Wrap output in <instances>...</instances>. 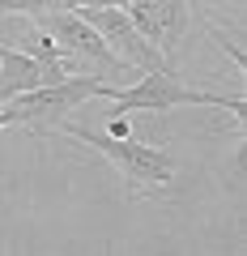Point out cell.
Instances as JSON below:
<instances>
[{
  "label": "cell",
  "mask_w": 247,
  "mask_h": 256,
  "mask_svg": "<svg viewBox=\"0 0 247 256\" xmlns=\"http://www.w3.org/2000/svg\"><path fill=\"white\" fill-rule=\"evenodd\" d=\"M107 132H111V137H128V116H124V111H115V120L107 124Z\"/></svg>",
  "instance_id": "10"
},
{
  "label": "cell",
  "mask_w": 247,
  "mask_h": 256,
  "mask_svg": "<svg viewBox=\"0 0 247 256\" xmlns=\"http://www.w3.org/2000/svg\"><path fill=\"white\" fill-rule=\"evenodd\" d=\"M132 26L141 30L149 47L162 52V60L175 56V38L188 30V0H128L124 4Z\"/></svg>",
  "instance_id": "6"
},
{
  "label": "cell",
  "mask_w": 247,
  "mask_h": 256,
  "mask_svg": "<svg viewBox=\"0 0 247 256\" xmlns=\"http://www.w3.org/2000/svg\"><path fill=\"white\" fill-rule=\"evenodd\" d=\"M90 98H107V82L90 73H68L64 82L38 86V90H26L17 98L4 102L13 128H30V132H55V128L68 120V111H77Z\"/></svg>",
  "instance_id": "3"
},
{
  "label": "cell",
  "mask_w": 247,
  "mask_h": 256,
  "mask_svg": "<svg viewBox=\"0 0 247 256\" xmlns=\"http://www.w3.org/2000/svg\"><path fill=\"white\" fill-rule=\"evenodd\" d=\"M107 98L115 102V111H171V107H226L243 120V98L239 94H218V90H196L188 86L175 68H145V77H137V86H107Z\"/></svg>",
  "instance_id": "2"
},
{
  "label": "cell",
  "mask_w": 247,
  "mask_h": 256,
  "mask_svg": "<svg viewBox=\"0 0 247 256\" xmlns=\"http://www.w3.org/2000/svg\"><path fill=\"white\" fill-rule=\"evenodd\" d=\"M64 9V0H0V13H30V18H43V13Z\"/></svg>",
  "instance_id": "7"
},
{
  "label": "cell",
  "mask_w": 247,
  "mask_h": 256,
  "mask_svg": "<svg viewBox=\"0 0 247 256\" xmlns=\"http://www.w3.org/2000/svg\"><path fill=\"white\" fill-rule=\"evenodd\" d=\"M60 132H68L73 141L98 150L102 158L119 166L124 184H128V196H158L175 184V158L158 146H145V141H132V137H111V132H94V128H81L73 120L60 124Z\"/></svg>",
  "instance_id": "1"
},
{
  "label": "cell",
  "mask_w": 247,
  "mask_h": 256,
  "mask_svg": "<svg viewBox=\"0 0 247 256\" xmlns=\"http://www.w3.org/2000/svg\"><path fill=\"white\" fill-rule=\"evenodd\" d=\"M213 34H218V38H222V47H226V52L235 56V64H239V68H247V52H243V47H239V43H235V38H230V34H222L218 26H213Z\"/></svg>",
  "instance_id": "9"
},
{
  "label": "cell",
  "mask_w": 247,
  "mask_h": 256,
  "mask_svg": "<svg viewBox=\"0 0 247 256\" xmlns=\"http://www.w3.org/2000/svg\"><path fill=\"white\" fill-rule=\"evenodd\" d=\"M38 30H47V34L55 38V47L68 56V60H85L90 68H98V73H111V77H132V64H124L115 52H111L107 43H102V34L90 26L85 18H77L73 9H55V13H43L38 18Z\"/></svg>",
  "instance_id": "4"
},
{
  "label": "cell",
  "mask_w": 247,
  "mask_h": 256,
  "mask_svg": "<svg viewBox=\"0 0 247 256\" xmlns=\"http://www.w3.org/2000/svg\"><path fill=\"white\" fill-rule=\"evenodd\" d=\"M128 0H64V9H124Z\"/></svg>",
  "instance_id": "8"
},
{
  "label": "cell",
  "mask_w": 247,
  "mask_h": 256,
  "mask_svg": "<svg viewBox=\"0 0 247 256\" xmlns=\"http://www.w3.org/2000/svg\"><path fill=\"white\" fill-rule=\"evenodd\" d=\"M4 128H13L9 124V111H0V132H4Z\"/></svg>",
  "instance_id": "11"
},
{
  "label": "cell",
  "mask_w": 247,
  "mask_h": 256,
  "mask_svg": "<svg viewBox=\"0 0 247 256\" xmlns=\"http://www.w3.org/2000/svg\"><path fill=\"white\" fill-rule=\"evenodd\" d=\"M68 73H77V64L68 56H30L21 47H4L0 43V102L17 98L26 90H38V86L64 82Z\"/></svg>",
  "instance_id": "5"
}]
</instances>
